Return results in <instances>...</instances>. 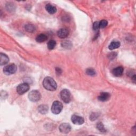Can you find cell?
<instances>
[{
    "mask_svg": "<svg viewBox=\"0 0 136 136\" xmlns=\"http://www.w3.org/2000/svg\"><path fill=\"white\" fill-rule=\"evenodd\" d=\"M57 36L60 38H65L69 35V31L66 28H61L57 31Z\"/></svg>",
    "mask_w": 136,
    "mask_h": 136,
    "instance_id": "9",
    "label": "cell"
},
{
    "mask_svg": "<svg viewBox=\"0 0 136 136\" xmlns=\"http://www.w3.org/2000/svg\"><path fill=\"white\" fill-rule=\"evenodd\" d=\"M45 8L46 11L51 14H54L56 12V8L54 5L50 4H47L45 6Z\"/></svg>",
    "mask_w": 136,
    "mask_h": 136,
    "instance_id": "13",
    "label": "cell"
},
{
    "mask_svg": "<svg viewBox=\"0 0 136 136\" xmlns=\"http://www.w3.org/2000/svg\"><path fill=\"white\" fill-rule=\"evenodd\" d=\"M110 95L108 92H101L98 97V99L100 101H106L110 98Z\"/></svg>",
    "mask_w": 136,
    "mask_h": 136,
    "instance_id": "11",
    "label": "cell"
},
{
    "mask_svg": "<svg viewBox=\"0 0 136 136\" xmlns=\"http://www.w3.org/2000/svg\"><path fill=\"white\" fill-rule=\"evenodd\" d=\"M61 45L63 48H66V49H70L72 46V44L71 43V42L69 40H64L62 41Z\"/></svg>",
    "mask_w": 136,
    "mask_h": 136,
    "instance_id": "18",
    "label": "cell"
},
{
    "mask_svg": "<svg viewBox=\"0 0 136 136\" xmlns=\"http://www.w3.org/2000/svg\"><path fill=\"white\" fill-rule=\"evenodd\" d=\"M9 61V58L5 54L1 53H0V64L3 65L7 64Z\"/></svg>",
    "mask_w": 136,
    "mask_h": 136,
    "instance_id": "12",
    "label": "cell"
},
{
    "mask_svg": "<svg viewBox=\"0 0 136 136\" xmlns=\"http://www.w3.org/2000/svg\"><path fill=\"white\" fill-rule=\"evenodd\" d=\"M132 80H133V81L134 82H135V74H134L133 75H132Z\"/></svg>",
    "mask_w": 136,
    "mask_h": 136,
    "instance_id": "26",
    "label": "cell"
},
{
    "mask_svg": "<svg viewBox=\"0 0 136 136\" xmlns=\"http://www.w3.org/2000/svg\"><path fill=\"white\" fill-rule=\"evenodd\" d=\"M48 106L46 105H40L38 108V111L42 114H46L48 112Z\"/></svg>",
    "mask_w": 136,
    "mask_h": 136,
    "instance_id": "15",
    "label": "cell"
},
{
    "mask_svg": "<svg viewBox=\"0 0 136 136\" xmlns=\"http://www.w3.org/2000/svg\"><path fill=\"white\" fill-rule=\"evenodd\" d=\"M28 98L32 102H37L41 98L40 93L38 90H32L28 94Z\"/></svg>",
    "mask_w": 136,
    "mask_h": 136,
    "instance_id": "4",
    "label": "cell"
},
{
    "mask_svg": "<svg viewBox=\"0 0 136 136\" xmlns=\"http://www.w3.org/2000/svg\"><path fill=\"white\" fill-rule=\"evenodd\" d=\"M17 67L15 64H11L4 67L3 69V72L6 75H11L16 72Z\"/></svg>",
    "mask_w": 136,
    "mask_h": 136,
    "instance_id": "5",
    "label": "cell"
},
{
    "mask_svg": "<svg viewBox=\"0 0 136 136\" xmlns=\"http://www.w3.org/2000/svg\"><path fill=\"white\" fill-rule=\"evenodd\" d=\"M123 67L121 66H117L112 70L113 74L115 76H120L123 74Z\"/></svg>",
    "mask_w": 136,
    "mask_h": 136,
    "instance_id": "10",
    "label": "cell"
},
{
    "mask_svg": "<svg viewBox=\"0 0 136 136\" xmlns=\"http://www.w3.org/2000/svg\"><path fill=\"white\" fill-rule=\"evenodd\" d=\"M61 98L65 103H69L71 101V93L69 90L63 89L60 93Z\"/></svg>",
    "mask_w": 136,
    "mask_h": 136,
    "instance_id": "3",
    "label": "cell"
},
{
    "mask_svg": "<svg viewBox=\"0 0 136 136\" xmlns=\"http://www.w3.org/2000/svg\"><path fill=\"white\" fill-rule=\"evenodd\" d=\"M96 128L99 131H100L101 132H106V130L105 128L104 125H103V123H101V122H99L97 124Z\"/></svg>",
    "mask_w": 136,
    "mask_h": 136,
    "instance_id": "19",
    "label": "cell"
},
{
    "mask_svg": "<svg viewBox=\"0 0 136 136\" xmlns=\"http://www.w3.org/2000/svg\"><path fill=\"white\" fill-rule=\"evenodd\" d=\"M47 39V36L44 33H40L36 38V41L38 42H42Z\"/></svg>",
    "mask_w": 136,
    "mask_h": 136,
    "instance_id": "14",
    "label": "cell"
},
{
    "mask_svg": "<svg viewBox=\"0 0 136 136\" xmlns=\"http://www.w3.org/2000/svg\"><path fill=\"white\" fill-rule=\"evenodd\" d=\"M71 121L73 124L76 125H81L83 124L84 122V120L83 117L75 114L72 116Z\"/></svg>",
    "mask_w": 136,
    "mask_h": 136,
    "instance_id": "8",
    "label": "cell"
},
{
    "mask_svg": "<svg viewBox=\"0 0 136 136\" xmlns=\"http://www.w3.org/2000/svg\"><path fill=\"white\" fill-rule=\"evenodd\" d=\"M120 42L119 41H112L111 43H110L108 46V48L110 50H113L116 48H118L120 46Z\"/></svg>",
    "mask_w": 136,
    "mask_h": 136,
    "instance_id": "16",
    "label": "cell"
},
{
    "mask_svg": "<svg viewBox=\"0 0 136 136\" xmlns=\"http://www.w3.org/2000/svg\"><path fill=\"white\" fill-rule=\"evenodd\" d=\"M93 29L95 31H98L99 30V22L96 21L93 24V26H92Z\"/></svg>",
    "mask_w": 136,
    "mask_h": 136,
    "instance_id": "23",
    "label": "cell"
},
{
    "mask_svg": "<svg viewBox=\"0 0 136 136\" xmlns=\"http://www.w3.org/2000/svg\"><path fill=\"white\" fill-rule=\"evenodd\" d=\"M42 85L46 90L49 91L55 90L57 88V84L55 81L49 76H46L44 78Z\"/></svg>",
    "mask_w": 136,
    "mask_h": 136,
    "instance_id": "1",
    "label": "cell"
},
{
    "mask_svg": "<svg viewBox=\"0 0 136 136\" xmlns=\"http://www.w3.org/2000/svg\"><path fill=\"white\" fill-rule=\"evenodd\" d=\"M24 28L26 30L29 32H32L33 31H35L36 29L35 26L32 24H30V23L26 24L24 26Z\"/></svg>",
    "mask_w": 136,
    "mask_h": 136,
    "instance_id": "17",
    "label": "cell"
},
{
    "mask_svg": "<svg viewBox=\"0 0 136 136\" xmlns=\"http://www.w3.org/2000/svg\"><path fill=\"white\" fill-rule=\"evenodd\" d=\"M71 130V125L67 123H62L59 126V130L61 133L66 134L70 132Z\"/></svg>",
    "mask_w": 136,
    "mask_h": 136,
    "instance_id": "7",
    "label": "cell"
},
{
    "mask_svg": "<svg viewBox=\"0 0 136 136\" xmlns=\"http://www.w3.org/2000/svg\"><path fill=\"white\" fill-rule=\"evenodd\" d=\"M86 73L89 75L94 76L96 75V71L94 69H92V68H88V69L86 70Z\"/></svg>",
    "mask_w": 136,
    "mask_h": 136,
    "instance_id": "22",
    "label": "cell"
},
{
    "mask_svg": "<svg viewBox=\"0 0 136 136\" xmlns=\"http://www.w3.org/2000/svg\"><path fill=\"white\" fill-rule=\"evenodd\" d=\"M98 116V115L97 113H93L90 115V118L91 121H94L95 120H96V118H97V117Z\"/></svg>",
    "mask_w": 136,
    "mask_h": 136,
    "instance_id": "24",
    "label": "cell"
},
{
    "mask_svg": "<svg viewBox=\"0 0 136 136\" xmlns=\"http://www.w3.org/2000/svg\"><path fill=\"white\" fill-rule=\"evenodd\" d=\"M56 73H58L59 74H60V73H61V72H62L61 70L60 69V68H58V67H56Z\"/></svg>",
    "mask_w": 136,
    "mask_h": 136,
    "instance_id": "25",
    "label": "cell"
},
{
    "mask_svg": "<svg viewBox=\"0 0 136 136\" xmlns=\"http://www.w3.org/2000/svg\"><path fill=\"white\" fill-rule=\"evenodd\" d=\"M108 24L107 21L106 20H102L100 22H99V25L100 28H104L106 27Z\"/></svg>",
    "mask_w": 136,
    "mask_h": 136,
    "instance_id": "21",
    "label": "cell"
},
{
    "mask_svg": "<svg viewBox=\"0 0 136 136\" xmlns=\"http://www.w3.org/2000/svg\"><path fill=\"white\" fill-rule=\"evenodd\" d=\"M56 46V41L54 40H50L48 41L47 44V46L49 49H53Z\"/></svg>",
    "mask_w": 136,
    "mask_h": 136,
    "instance_id": "20",
    "label": "cell"
},
{
    "mask_svg": "<svg viewBox=\"0 0 136 136\" xmlns=\"http://www.w3.org/2000/svg\"><path fill=\"white\" fill-rule=\"evenodd\" d=\"M30 88L29 85L27 83H22L18 85L16 88V91L19 95H22L27 92Z\"/></svg>",
    "mask_w": 136,
    "mask_h": 136,
    "instance_id": "6",
    "label": "cell"
},
{
    "mask_svg": "<svg viewBox=\"0 0 136 136\" xmlns=\"http://www.w3.org/2000/svg\"><path fill=\"white\" fill-rule=\"evenodd\" d=\"M63 109V105L59 101H54L51 107V110L52 112L54 114H58L61 113Z\"/></svg>",
    "mask_w": 136,
    "mask_h": 136,
    "instance_id": "2",
    "label": "cell"
}]
</instances>
